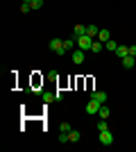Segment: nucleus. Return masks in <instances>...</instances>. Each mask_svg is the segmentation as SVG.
<instances>
[{"mask_svg": "<svg viewBox=\"0 0 136 152\" xmlns=\"http://www.w3.org/2000/svg\"><path fill=\"white\" fill-rule=\"evenodd\" d=\"M68 141H71L68 132H59V143H68Z\"/></svg>", "mask_w": 136, "mask_h": 152, "instance_id": "6ab92c4d", "label": "nucleus"}, {"mask_svg": "<svg viewBox=\"0 0 136 152\" xmlns=\"http://www.w3.org/2000/svg\"><path fill=\"white\" fill-rule=\"evenodd\" d=\"M86 34H89L91 39H97V34H100V30H97L95 25H86Z\"/></svg>", "mask_w": 136, "mask_h": 152, "instance_id": "9b49d317", "label": "nucleus"}, {"mask_svg": "<svg viewBox=\"0 0 136 152\" xmlns=\"http://www.w3.org/2000/svg\"><path fill=\"white\" fill-rule=\"evenodd\" d=\"M30 5H32V9H41V7H43V0H32Z\"/></svg>", "mask_w": 136, "mask_h": 152, "instance_id": "412c9836", "label": "nucleus"}, {"mask_svg": "<svg viewBox=\"0 0 136 152\" xmlns=\"http://www.w3.org/2000/svg\"><path fill=\"white\" fill-rule=\"evenodd\" d=\"M73 32H75V39L84 37V34H86V25H75V30H73Z\"/></svg>", "mask_w": 136, "mask_h": 152, "instance_id": "4468645a", "label": "nucleus"}, {"mask_svg": "<svg viewBox=\"0 0 136 152\" xmlns=\"http://www.w3.org/2000/svg\"><path fill=\"white\" fill-rule=\"evenodd\" d=\"M100 143H102V145H111V143H113V132H111V129L100 132Z\"/></svg>", "mask_w": 136, "mask_h": 152, "instance_id": "7ed1b4c3", "label": "nucleus"}, {"mask_svg": "<svg viewBox=\"0 0 136 152\" xmlns=\"http://www.w3.org/2000/svg\"><path fill=\"white\" fill-rule=\"evenodd\" d=\"M71 123H59V132H71Z\"/></svg>", "mask_w": 136, "mask_h": 152, "instance_id": "aec40b11", "label": "nucleus"}, {"mask_svg": "<svg viewBox=\"0 0 136 152\" xmlns=\"http://www.w3.org/2000/svg\"><path fill=\"white\" fill-rule=\"evenodd\" d=\"M129 55H132V57H136V43L129 45Z\"/></svg>", "mask_w": 136, "mask_h": 152, "instance_id": "5701e85b", "label": "nucleus"}, {"mask_svg": "<svg viewBox=\"0 0 136 152\" xmlns=\"http://www.w3.org/2000/svg\"><path fill=\"white\" fill-rule=\"evenodd\" d=\"M93 41L95 39H91L89 34H84V37H77V48H82V50H91V45H93Z\"/></svg>", "mask_w": 136, "mask_h": 152, "instance_id": "f257e3e1", "label": "nucleus"}, {"mask_svg": "<svg viewBox=\"0 0 136 152\" xmlns=\"http://www.w3.org/2000/svg\"><path fill=\"white\" fill-rule=\"evenodd\" d=\"M48 48H50L52 52H59V55H64V52H66V48H64V41H61V39H50Z\"/></svg>", "mask_w": 136, "mask_h": 152, "instance_id": "f03ea898", "label": "nucleus"}, {"mask_svg": "<svg viewBox=\"0 0 136 152\" xmlns=\"http://www.w3.org/2000/svg\"><path fill=\"white\" fill-rule=\"evenodd\" d=\"M104 129H109V125H107V118H102V121L97 123V132H104Z\"/></svg>", "mask_w": 136, "mask_h": 152, "instance_id": "a211bd4d", "label": "nucleus"}, {"mask_svg": "<svg viewBox=\"0 0 136 152\" xmlns=\"http://www.w3.org/2000/svg\"><path fill=\"white\" fill-rule=\"evenodd\" d=\"M41 100H43L45 104H48V102L57 100V95H55V93H48V91H43V93H41Z\"/></svg>", "mask_w": 136, "mask_h": 152, "instance_id": "f8f14e48", "label": "nucleus"}, {"mask_svg": "<svg viewBox=\"0 0 136 152\" xmlns=\"http://www.w3.org/2000/svg\"><path fill=\"white\" fill-rule=\"evenodd\" d=\"M30 9H32V5H30V2H23V5H20V12H23V14H27Z\"/></svg>", "mask_w": 136, "mask_h": 152, "instance_id": "4be33fe9", "label": "nucleus"}, {"mask_svg": "<svg viewBox=\"0 0 136 152\" xmlns=\"http://www.w3.org/2000/svg\"><path fill=\"white\" fill-rule=\"evenodd\" d=\"M68 136H71V141H75V143H77V141L82 139V134H79L77 129H71V132H68Z\"/></svg>", "mask_w": 136, "mask_h": 152, "instance_id": "f3484780", "label": "nucleus"}, {"mask_svg": "<svg viewBox=\"0 0 136 152\" xmlns=\"http://www.w3.org/2000/svg\"><path fill=\"white\" fill-rule=\"evenodd\" d=\"M102 50H104V43L95 39V41H93V45H91V52H95V55H97V52H102Z\"/></svg>", "mask_w": 136, "mask_h": 152, "instance_id": "9d476101", "label": "nucleus"}, {"mask_svg": "<svg viewBox=\"0 0 136 152\" xmlns=\"http://www.w3.org/2000/svg\"><path fill=\"white\" fill-rule=\"evenodd\" d=\"M136 64V57H132V55H127V57L123 59V68H134Z\"/></svg>", "mask_w": 136, "mask_h": 152, "instance_id": "6e6552de", "label": "nucleus"}, {"mask_svg": "<svg viewBox=\"0 0 136 152\" xmlns=\"http://www.w3.org/2000/svg\"><path fill=\"white\" fill-rule=\"evenodd\" d=\"M111 39V32L109 30H100V34H97V41H102V43H107Z\"/></svg>", "mask_w": 136, "mask_h": 152, "instance_id": "1a4fd4ad", "label": "nucleus"}, {"mask_svg": "<svg viewBox=\"0 0 136 152\" xmlns=\"http://www.w3.org/2000/svg\"><path fill=\"white\" fill-rule=\"evenodd\" d=\"M84 55H86V52L82 50V48H77V50L71 52V57H73V61H75V64H82V61H84Z\"/></svg>", "mask_w": 136, "mask_h": 152, "instance_id": "39448f33", "label": "nucleus"}, {"mask_svg": "<svg viewBox=\"0 0 136 152\" xmlns=\"http://www.w3.org/2000/svg\"><path fill=\"white\" fill-rule=\"evenodd\" d=\"M100 107H102V102H97V100H89V104H86V114H89V116H95L97 111H100Z\"/></svg>", "mask_w": 136, "mask_h": 152, "instance_id": "20e7f679", "label": "nucleus"}, {"mask_svg": "<svg viewBox=\"0 0 136 152\" xmlns=\"http://www.w3.org/2000/svg\"><path fill=\"white\" fill-rule=\"evenodd\" d=\"M113 55H116V57H120V59H125L127 55H129V45H118Z\"/></svg>", "mask_w": 136, "mask_h": 152, "instance_id": "0eeeda50", "label": "nucleus"}, {"mask_svg": "<svg viewBox=\"0 0 136 152\" xmlns=\"http://www.w3.org/2000/svg\"><path fill=\"white\" fill-rule=\"evenodd\" d=\"M75 41H77L75 37H73V39H66V41H64V48H66V52H71L73 48H75Z\"/></svg>", "mask_w": 136, "mask_h": 152, "instance_id": "ddd939ff", "label": "nucleus"}, {"mask_svg": "<svg viewBox=\"0 0 136 152\" xmlns=\"http://www.w3.org/2000/svg\"><path fill=\"white\" fill-rule=\"evenodd\" d=\"M97 114H100V118H109V114H111V111H109V107H107V104H102Z\"/></svg>", "mask_w": 136, "mask_h": 152, "instance_id": "dca6fc26", "label": "nucleus"}, {"mask_svg": "<svg viewBox=\"0 0 136 152\" xmlns=\"http://www.w3.org/2000/svg\"><path fill=\"white\" fill-rule=\"evenodd\" d=\"M91 100H97V102H107V93L104 91H91Z\"/></svg>", "mask_w": 136, "mask_h": 152, "instance_id": "423d86ee", "label": "nucleus"}, {"mask_svg": "<svg viewBox=\"0 0 136 152\" xmlns=\"http://www.w3.org/2000/svg\"><path fill=\"white\" fill-rule=\"evenodd\" d=\"M116 48H118V43L113 41V39H109V41L104 43V50H111V52H116Z\"/></svg>", "mask_w": 136, "mask_h": 152, "instance_id": "2eb2a0df", "label": "nucleus"}]
</instances>
